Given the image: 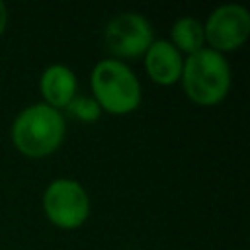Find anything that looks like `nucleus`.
I'll list each match as a JSON object with an SVG mask.
<instances>
[{
  "instance_id": "1",
  "label": "nucleus",
  "mask_w": 250,
  "mask_h": 250,
  "mask_svg": "<svg viewBox=\"0 0 250 250\" xmlns=\"http://www.w3.org/2000/svg\"><path fill=\"white\" fill-rule=\"evenodd\" d=\"M66 135V121L62 111L37 102L21 107L12 125L10 141L14 148L25 158H47L59 150Z\"/></svg>"
},
{
  "instance_id": "2",
  "label": "nucleus",
  "mask_w": 250,
  "mask_h": 250,
  "mask_svg": "<svg viewBox=\"0 0 250 250\" xmlns=\"http://www.w3.org/2000/svg\"><path fill=\"white\" fill-rule=\"evenodd\" d=\"M92 98L102 113L127 115L133 113L143 100V86L135 70L119 59H100L90 72Z\"/></svg>"
},
{
  "instance_id": "3",
  "label": "nucleus",
  "mask_w": 250,
  "mask_h": 250,
  "mask_svg": "<svg viewBox=\"0 0 250 250\" xmlns=\"http://www.w3.org/2000/svg\"><path fill=\"white\" fill-rule=\"evenodd\" d=\"M180 84L193 104L211 107L227 98L232 84V70L225 55L203 47L201 51L184 57Z\"/></svg>"
},
{
  "instance_id": "4",
  "label": "nucleus",
  "mask_w": 250,
  "mask_h": 250,
  "mask_svg": "<svg viewBox=\"0 0 250 250\" xmlns=\"http://www.w3.org/2000/svg\"><path fill=\"white\" fill-rule=\"evenodd\" d=\"M41 207L51 225L62 230L80 229L90 217V195L74 178L51 180L41 195Z\"/></svg>"
},
{
  "instance_id": "5",
  "label": "nucleus",
  "mask_w": 250,
  "mask_h": 250,
  "mask_svg": "<svg viewBox=\"0 0 250 250\" xmlns=\"http://www.w3.org/2000/svg\"><path fill=\"white\" fill-rule=\"evenodd\" d=\"M154 27L139 12H119L104 27V45L111 59H137L154 41Z\"/></svg>"
},
{
  "instance_id": "6",
  "label": "nucleus",
  "mask_w": 250,
  "mask_h": 250,
  "mask_svg": "<svg viewBox=\"0 0 250 250\" xmlns=\"http://www.w3.org/2000/svg\"><path fill=\"white\" fill-rule=\"evenodd\" d=\"M205 47L227 55L240 49L250 37V12L246 6L227 2L209 12L203 21Z\"/></svg>"
},
{
  "instance_id": "7",
  "label": "nucleus",
  "mask_w": 250,
  "mask_h": 250,
  "mask_svg": "<svg viewBox=\"0 0 250 250\" xmlns=\"http://www.w3.org/2000/svg\"><path fill=\"white\" fill-rule=\"evenodd\" d=\"M146 76L158 86H174L180 82L184 68V55L168 41L154 39L143 55Z\"/></svg>"
},
{
  "instance_id": "8",
  "label": "nucleus",
  "mask_w": 250,
  "mask_h": 250,
  "mask_svg": "<svg viewBox=\"0 0 250 250\" xmlns=\"http://www.w3.org/2000/svg\"><path fill=\"white\" fill-rule=\"evenodd\" d=\"M39 94L43 104L62 111L78 94V78L74 70L62 62L47 64L39 74Z\"/></svg>"
},
{
  "instance_id": "9",
  "label": "nucleus",
  "mask_w": 250,
  "mask_h": 250,
  "mask_svg": "<svg viewBox=\"0 0 250 250\" xmlns=\"http://www.w3.org/2000/svg\"><path fill=\"white\" fill-rule=\"evenodd\" d=\"M168 41L184 55L189 57L205 47V31L203 21L195 16H182L170 27Z\"/></svg>"
},
{
  "instance_id": "10",
  "label": "nucleus",
  "mask_w": 250,
  "mask_h": 250,
  "mask_svg": "<svg viewBox=\"0 0 250 250\" xmlns=\"http://www.w3.org/2000/svg\"><path fill=\"white\" fill-rule=\"evenodd\" d=\"M64 109H66V113H68L70 117H74V119H78V121H82V123L98 121L100 115H102V109H100V105L96 104V100H94L92 96H80V94H76V96L72 98V102H70Z\"/></svg>"
},
{
  "instance_id": "11",
  "label": "nucleus",
  "mask_w": 250,
  "mask_h": 250,
  "mask_svg": "<svg viewBox=\"0 0 250 250\" xmlns=\"http://www.w3.org/2000/svg\"><path fill=\"white\" fill-rule=\"evenodd\" d=\"M8 8H6V4L0 0V37L4 35V31H6V27H8Z\"/></svg>"
}]
</instances>
